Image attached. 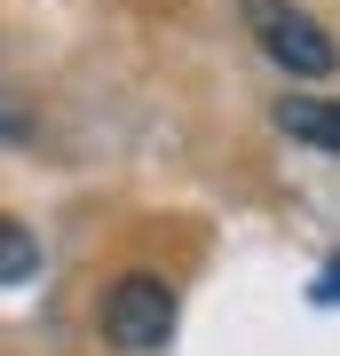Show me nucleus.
Wrapping results in <instances>:
<instances>
[{"instance_id": "1", "label": "nucleus", "mask_w": 340, "mask_h": 356, "mask_svg": "<svg viewBox=\"0 0 340 356\" xmlns=\"http://www.w3.org/2000/svg\"><path fill=\"white\" fill-rule=\"evenodd\" d=\"M95 325H103V341H111L119 356H159L166 341H175V325H182V301H175V285H166V277L127 269V277L103 293Z\"/></svg>"}, {"instance_id": "2", "label": "nucleus", "mask_w": 340, "mask_h": 356, "mask_svg": "<svg viewBox=\"0 0 340 356\" xmlns=\"http://www.w3.org/2000/svg\"><path fill=\"white\" fill-rule=\"evenodd\" d=\"M245 32L261 40V56L285 79H332L340 72V40L309 8H293V0H245Z\"/></svg>"}, {"instance_id": "3", "label": "nucleus", "mask_w": 340, "mask_h": 356, "mask_svg": "<svg viewBox=\"0 0 340 356\" xmlns=\"http://www.w3.org/2000/svg\"><path fill=\"white\" fill-rule=\"evenodd\" d=\"M277 127L293 143H309V151L340 159V95H285L277 103Z\"/></svg>"}, {"instance_id": "4", "label": "nucleus", "mask_w": 340, "mask_h": 356, "mask_svg": "<svg viewBox=\"0 0 340 356\" xmlns=\"http://www.w3.org/2000/svg\"><path fill=\"white\" fill-rule=\"evenodd\" d=\"M32 277H40V238L16 214H0V293H8V285H32Z\"/></svg>"}, {"instance_id": "5", "label": "nucleus", "mask_w": 340, "mask_h": 356, "mask_svg": "<svg viewBox=\"0 0 340 356\" xmlns=\"http://www.w3.org/2000/svg\"><path fill=\"white\" fill-rule=\"evenodd\" d=\"M316 301H325V309H332V301H340V254H332V261H325V277H316Z\"/></svg>"}, {"instance_id": "6", "label": "nucleus", "mask_w": 340, "mask_h": 356, "mask_svg": "<svg viewBox=\"0 0 340 356\" xmlns=\"http://www.w3.org/2000/svg\"><path fill=\"white\" fill-rule=\"evenodd\" d=\"M0 135H24V111L16 103H0Z\"/></svg>"}]
</instances>
